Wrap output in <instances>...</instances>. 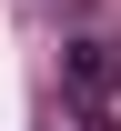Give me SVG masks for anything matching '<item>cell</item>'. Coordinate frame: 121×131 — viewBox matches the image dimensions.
I'll list each match as a JSON object with an SVG mask.
<instances>
[{"mask_svg": "<svg viewBox=\"0 0 121 131\" xmlns=\"http://www.w3.org/2000/svg\"><path fill=\"white\" fill-rule=\"evenodd\" d=\"M61 91H71L81 121L121 131V50H111V40H71V50H61Z\"/></svg>", "mask_w": 121, "mask_h": 131, "instance_id": "6da1fadb", "label": "cell"}]
</instances>
